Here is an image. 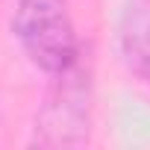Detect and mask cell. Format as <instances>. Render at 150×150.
I'll list each match as a JSON object with an SVG mask.
<instances>
[{
	"instance_id": "cell-3",
	"label": "cell",
	"mask_w": 150,
	"mask_h": 150,
	"mask_svg": "<svg viewBox=\"0 0 150 150\" xmlns=\"http://www.w3.org/2000/svg\"><path fill=\"white\" fill-rule=\"evenodd\" d=\"M121 59L132 77L150 86V0H129L118 27Z\"/></svg>"
},
{
	"instance_id": "cell-2",
	"label": "cell",
	"mask_w": 150,
	"mask_h": 150,
	"mask_svg": "<svg viewBox=\"0 0 150 150\" xmlns=\"http://www.w3.org/2000/svg\"><path fill=\"white\" fill-rule=\"evenodd\" d=\"M12 30L30 62L50 77L68 71L80 59L68 0H15Z\"/></svg>"
},
{
	"instance_id": "cell-1",
	"label": "cell",
	"mask_w": 150,
	"mask_h": 150,
	"mask_svg": "<svg viewBox=\"0 0 150 150\" xmlns=\"http://www.w3.org/2000/svg\"><path fill=\"white\" fill-rule=\"evenodd\" d=\"M91 71L77 59L68 71L53 74V88L47 91L35 127L33 144L38 147H83L91 138Z\"/></svg>"
}]
</instances>
